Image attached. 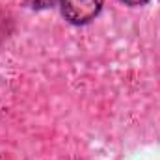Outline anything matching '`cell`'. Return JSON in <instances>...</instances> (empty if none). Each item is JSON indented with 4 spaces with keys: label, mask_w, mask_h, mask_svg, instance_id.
Wrapping results in <instances>:
<instances>
[{
    "label": "cell",
    "mask_w": 160,
    "mask_h": 160,
    "mask_svg": "<svg viewBox=\"0 0 160 160\" xmlns=\"http://www.w3.org/2000/svg\"><path fill=\"white\" fill-rule=\"evenodd\" d=\"M62 11L73 24H86L97 17L104 0H60Z\"/></svg>",
    "instance_id": "1"
},
{
    "label": "cell",
    "mask_w": 160,
    "mask_h": 160,
    "mask_svg": "<svg viewBox=\"0 0 160 160\" xmlns=\"http://www.w3.org/2000/svg\"><path fill=\"white\" fill-rule=\"evenodd\" d=\"M32 8H38V9H43V8H50L54 6L58 0H26Z\"/></svg>",
    "instance_id": "2"
},
{
    "label": "cell",
    "mask_w": 160,
    "mask_h": 160,
    "mask_svg": "<svg viewBox=\"0 0 160 160\" xmlns=\"http://www.w3.org/2000/svg\"><path fill=\"white\" fill-rule=\"evenodd\" d=\"M123 4H128V6H142V4H145V2H149V0H119Z\"/></svg>",
    "instance_id": "3"
}]
</instances>
